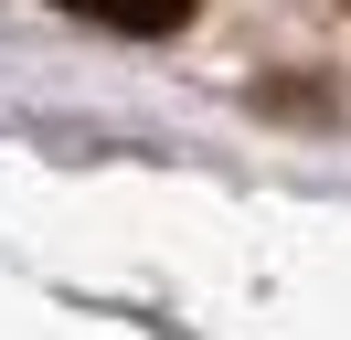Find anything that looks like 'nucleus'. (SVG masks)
Returning a JSON list of instances; mask_svg holds the SVG:
<instances>
[{
  "label": "nucleus",
  "instance_id": "f257e3e1",
  "mask_svg": "<svg viewBox=\"0 0 351 340\" xmlns=\"http://www.w3.org/2000/svg\"><path fill=\"white\" fill-rule=\"evenodd\" d=\"M53 11H75V21H96V32H181L192 21V0H53Z\"/></svg>",
  "mask_w": 351,
  "mask_h": 340
}]
</instances>
